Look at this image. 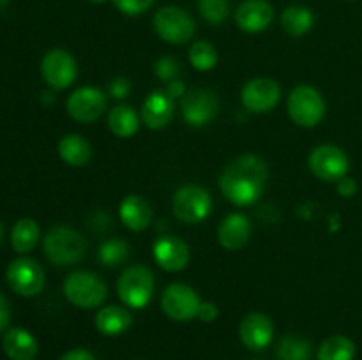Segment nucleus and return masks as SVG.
Here are the masks:
<instances>
[{
    "mask_svg": "<svg viewBox=\"0 0 362 360\" xmlns=\"http://www.w3.org/2000/svg\"><path fill=\"white\" fill-rule=\"evenodd\" d=\"M267 162L255 154H244L233 159L219 176V189L226 200L237 207L257 203L267 186Z\"/></svg>",
    "mask_w": 362,
    "mask_h": 360,
    "instance_id": "1",
    "label": "nucleus"
},
{
    "mask_svg": "<svg viewBox=\"0 0 362 360\" xmlns=\"http://www.w3.org/2000/svg\"><path fill=\"white\" fill-rule=\"evenodd\" d=\"M42 249L53 265L67 267V265L78 263L85 256L87 242L76 229L67 228V226H55L46 233L42 240Z\"/></svg>",
    "mask_w": 362,
    "mask_h": 360,
    "instance_id": "2",
    "label": "nucleus"
},
{
    "mask_svg": "<svg viewBox=\"0 0 362 360\" xmlns=\"http://www.w3.org/2000/svg\"><path fill=\"white\" fill-rule=\"evenodd\" d=\"M64 295L73 306L92 309L105 302L108 296V286L94 272L76 270L64 281Z\"/></svg>",
    "mask_w": 362,
    "mask_h": 360,
    "instance_id": "3",
    "label": "nucleus"
},
{
    "mask_svg": "<svg viewBox=\"0 0 362 360\" xmlns=\"http://www.w3.org/2000/svg\"><path fill=\"white\" fill-rule=\"evenodd\" d=\"M117 293L127 307L144 309L154 295V274L144 265H134L120 274Z\"/></svg>",
    "mask_w": 362,
    "mask_h": 360,
    "instance_id": "4",
    "label": "nucleus"
},
{
    "mask_svg": "<svg viewBox=\"0 0 362 360\" xmlns=\"http://www.w3.org/2000/svg\"><path fill=\"white\" fill-rule=\"evenodd\" d=\"M288 115L300 127L318 126L325 116L324 95L310 85L296 87L288 95Z\"/></svg>",
    "mask_w": 362,
    "mask_h": 360,
    "instance_id": "5",
    "label": "nucleus"
},
{
    "mask_svg": "<svg viewBox=\"0 0 362 360\" xmlns=\"http://www.w3.org/2000/svg\"><path fill=\"white\" fill-rule=\"evenodd\" d=\"M173 214L186 224H198L205 221L212 210V198L202 186H184L175 191L172 200Z\"/></svg>",
    "mask_w": 362,
    "mask_h": 360,
    "instance_id": "6",
    "label": "nucleus"
},
{
    "mask_svg": "<svg viewBox=\"0 0 362 360\" xmlns=\"http://www.w3.org/2000/svg\"><path fill=\"white\" fill-rule=\"evenodd\" d=\"M154 30L159 37L170 44H184L191 41L197 32L193 16L175 6L163 7L154 16Z\"/></svg>",
    "mask_w": 362,
    "mask_h": 360,
    "instance_id": "7",
    "label": "nucleus"
},
{
    "mask_svg": "<svg viewBox=\"0 0 362 360\" xmlns=\"http://www.w3.org/2000/svg\"><path fill=\"white\" fill-rule=\"evenodd\" d=\"M310 169L317 179L324 182H339L345 179L350 169L349 157L345 152L334 145H320L313 148L308 159Z\"/></svg>",
    "mask_w": 362,
    "mask_h": 360,
    "instance_id": "8",
    "label": "nucleus"
},
{
    "mask_svg": "<svg viewBox=\"0 0 362 360\" xmlns=\"http://www.w3.org/2000/svg\"><path fill=\"white\" fill-rule=\"evenodd\" d=\"M6 279L9 288L21 296H35L45 288V272L30 258H18L7 267Z\"/></svg>",
    "mask_w": 362,
    "mask_h": 360,
    "instance_id": "9",
    "label": "nucleus"
},
{
    "mask_svg": "<svg viewBox=\"0 0 362 360\" xmlns=\"http://www.w3.org/2000/svg\"><path fill=\"white\" fill-rule=\"evenodd\" d=\"M219 99L207 88H191L182 97V116L187 126L205 127L218 116Z\"/></svg>",
    "mask_w": 362,
    "mask_h": 360,
    "instance_id": "10",
    "label": "nucleus"
},
{
    "mask_svg": "<svg viewBox=\"0 0 362 360\" xmlns=\"http://www.w3.org/2000/svg\"><path fill=\"white\" fill-rule=\"evenodd\" d=\"M200 296L191 286L173 282L165 289L161 296V307L173 321H189L197 318L200 307Z\"/></svg>",
    "mask_w": 362,
    "mask_h": 360,
    "instance_id": "11",
    "label": "nucleus"
},
{
    "mask_svg": "<svg viewBox=\"0 0 362 360\" xmlns=\"http://www.w3.org/2000/svg\"><path fill=\"white\" fill-rule=\"evenodd\" d=\"M41 74L49 87L55 90H64L76 80V60L66 49H49L41 62Z\"/></svg>",
    "mask_w": 362,
    "mask_h": 360,
    "instance_id": "12",
    "label": "nucleus"
},
{
    "mask_svg": "<svg viewBox=\"0 0 362 360\" xmlns=\"http://www.w3.org/2000/svg\"><path fill=\"white\" fill-rule=\"evenodd\" d=\"M240 99L247 112H272L281 99V87L278 81L271 80V78H255L244 85Z\"/></svg>",
    "mask_w": 362,
    "mask_h": 360,
    "instance_id": "13",
    "label": "nucleus"
},
{
    "mask_svg": "<svg viewBox=\"0 0 362 360\" xmlns=\"http://www.w3.org/2000/svg\"><path fill=\"white\" fill-rule=\"evenodd\" d=\"M67 113L81 124L98 120L106 109V95L95 87H81L67 99Z\"/></svg>",
    "mask_w": 362,
    "mask_h": 360,
    "instance_id": "14",
    "label": "nucleus"
},
{
    "mask_svg": "<svg viewBox=\"0 0 362 360\" xmlns=\"http://www.w3.org/2000/svg\"><path fill=\"white\" fill-rule=\"evenodd\" d=\"M239 337L246 348L253 352H262L267 348L274 337V327L271 318L262 313H251L240 321Z\"/></svg>",
    "mask_w": 362,
    "mask_h": 360,
    "instance_id": "15",
    "label": "nucleus"
},
{
    "mask_svg": "<svg viewBox=\"0 0 362 360\" xmlns=\"http://www.w3.org/2000/svg\"><path fill=\"white\" fill-rule=\"evenodd\" d=\"M154 260L163 270L179 272L189 263V247L186 242L172 235L161 236L152 247Z\"/></svg>",
    "mask_w": 362,
    "mask_h": 360,
    "instance_id": "16",
    "label": "nucleus"
},
{
    "mask_svg": "<svg viewBox=\"0 0 362 360\" xmlns=\"http://www.w3.org/2000/svg\"><path fill=\"white\" fill-rule=\"evenodd\" d=\"M173 112V99L166 94V90H154L147 95L141 106V122L148 129L159 131L172 122Z\"/></svg>",
    "mask_w": 362,
    "mask_h": 360,
    "instance_id": "17",
    "label": "nucleus"
},
{
    "mask_svg": "<svg viewBox=\"0 0 362 360\" xmlns=\"http://www.w3.org/2000/svg\"><path fill=\"white\" fill-rule=\"evenodd\" d=\"M274 20V9L267 0H246L235 11V21L239 28L250 34L265 30Z\"/></svg>",
    "mask_w": 362,
    "mask_h": 360,
    "instance_id": "18",
    "label": "nucleus"
},
{
    "mask_svg": "<svg viewBox=\"0 0 362 360\" xmlns=\"http://www.w3.org/2000/svg\"><path fill=\"white\" fill-rule=\"evenodd\" d=\"M251 236V222L244 214H230L219 224L218 240L225 249L237 251L247 244Z\"/></svg>",
    "mask_w": 362,
    "mask_h": 360,
    "instance_id": "19",
    "label": "nucleus"
},
{
    "mask_svg": "<svg viewBox=\"0 0 362 360\" xmlns=\"http://www.w3.org/2000/svg\"><path fill=\"white\" fill-rule=\"evenodd\" d=\"M120 221L131 232H141L148 228L152 222V208L145 198L140 194H129L122 200L119 208Z\"/></svg>",
    "mask_w": 362,
    "mask_h": 360,
    "instance_id": "20",
    "label": "nucleus"
},
{
    "mask_svg": "<svg viewBox=\"0 0 362 360\" xmlns=\"http://www.w3.org/2000/svg\"><path fill=\"white\" fill-rule=\"evenodd\" d=\"M6 355L11 360H34L39 353V344L34 335L25 328H11L2 339Z\"/></svg>",
    "mask_w": 362,
    "mask_h": 360,
    "instance_id": "21",
    "label": "nucleus"
},
{
    "mask_svg": "<svg viewBox=\"0 0 362 360\" xmlns=\"http://www.w3.org/2000/svg\"><path fill=\"white\" fill-rule=\"evenodd\" d=\"M95 328L101 332L103 335H120L131 327L133 323V316L126 307L120 306H106L95 314Z\"/></svg>",
    "mask_w": 362,
    "mask_h": 360,
    "instance_id": "22",
    "label": "nucleus"
},
{
    "mask_svg": "<svg viewBox=\"0 0 362 360\" xmlns=\"http://www.w3.org/2000/svg\"><path fill=\"white\" fill-rule=\"evenodd\" d=\"M59 155L66 164L80 168L90 161L92 147L80 134H66L59 141Z\"/></svg>",
    "mask_w": 362,
    "mask_h": 360,
    "instance_id": "23",
    "label": "nucleus"
},
{
    "mask_svg": "<svg viewBox=\"0 0 362 360\" xmlns=\"http://www.w3.org/2000/svg\"><path fill=\"white\" fill-rule=\"evenodd\" d=\"M108 127L115 136L131 138L136 134L138 127H140V116L131 106L119 104L110 112Z\"/></svg>",
    "mask_w": 362,
    "mask_h": 360,
    "instance_id": "24",
    "label": "nucleus"
},
{
    "mask_svg": "<svg viewBox=\"0 0 362 360\" xmlns=\"http://www.w3.org/2000/svg\"><path fill=\"white\" fill-rule=\"evenodd\" d=\"M313 13L304 6H290L281 14V27L285 28L286 34L293 35V37H300V35L308 34L313 28Z\"/></svg>",
    "mask_w": 362,
    "mask_h": 360,
    "instance_id": "25",
    "label": "nucleus"
},
{
    "mask_svg": "<svg viewBox=\"0 0 362 360\" xmlns=\"http://www.w3.org/2000/svg\"><path fill=\"white\" fill-rule=\"evenodd\" d=\"M41 236V229H39L37 222L30 217H23L14 224L13 232H11V244L16 253L25 254L30 253L39 242Z\"/></svg>",
    "mask_w": 362,
    "mask_h": 360,
    "instance_id": "26",
    "label": "nucleus"
},
{
    "mask_svg": "<svg viewBox=\"0 0 362 360\" xmlns=\"http://www.w3.org/2000/svg\"><path fill=\"white\" fill-rule=\"evenodd\" d=\"M356 344L345 335H332L322 342L318 360H354Z\"/></svg>",
    "mask_w": 362,
    "mask_h": 360,
    "instance_id": "27",
    "label": "nucleus"
},
{
    "mask_svg": "<svg viewBox=\"0 0 362 360\" xmlns=\"http://www.w3.org/2000/svg\"><path fill=\"white\" fill-rule=\"evenodd\" d=\"M279 360H310L311 344L299 335H285L278 346Z\"/></svg>",
    "mask_w": 362,
    "mask_h": 360,
    "instance_id": "28",
    "label": "nucleus"
},
{
    "mask_svg": "<svg viewBox=\"0 0 362 360\" xmlns=\"http://www.w3.org/2000/svg\"><path fill=\"white\" fill-rule=\"evenodd\" d=\"M189 62L197 71H211L218 64V52L207 41H197L189 49Z\"/></svg>",
    "mask_w": 362,
    "mask_h": 360,
    "instance_id": "29",
    "label": "nucleus"
},
{
    "mask_svg": "<svg viewBox=\"0 0 362 360\" xmlns=\"http://www.w3.org/2000/svg\"><path fill=\"white\" fill-rule=\"evenodd\" d=\"M129 256V246L124 240L113 239L99 247V260L106 267H117Z\"/></svg>",
    "mask_w": 362,
    "mask_h": 360,
    "instance_id": "30",
    "label": "nucleus"
},
{
    "mask_svg": "<svg viewBox=\"0 0 362 360\" xmlns=\"http://www.w3.org/2000/svg\"><path fill=\"white\" fill-rule=\"evenodd\" d=\"M202 18L212 25H219L228 18L230 0H198Z\"/></svg>",
    "mask_w": 362,
    "mask_h": 360,
    "instance_id": "31",
    "label": "nucleus"
},
{
    "mask_svg": "<svg viewBox=\"0 0 362 360\" xmlns=\"http://www.w3.org/2000/svg\"><path fill=\"white\" fill-rule=\"evenodd\" d=\"M154 71H156V76H158L159 80L168 81L170 83V81L177 80V74H179L180 66L173 56H163V59H159L158 62H156Z\"/></svg>",
    "mask_w": 362,
    "mask_h": 360,
    "instance_id": "32",
    "label": "nucleus"
},
{
    "mask_svg": "<svg viewBox=\"0 0 362 360\" xmlns=\"http://www.w3.org/2000/svg\"><path fill=\"white\" fill-rule=\"evenodd\" d=\"M156 0H113L117 9L127 16H138L152 7Z\"/></svg>",
    "mask_w": 362,
    "mask_h": 360,
    "instance_id": "33",
    "label": "nucleus"
},
{
    "mask_svg": "<svg viewBox=\"0 0 362 360\" xmlns=\"http://www.w3.org/2000/svg\"><path fill=\"white\" fill-rule=\"evenodd\" d=\"M110 94L115 99H124L131 94V81L127 78H115L110 83Z\"/></svg>",
    "mask_w": 362,
    "mask_h": 360,
    "instance_id": "34",
    "label": "nucleus"
},
{
    "mask_svg": "<svg viewBox=\"0 0 362 360\" xmlns=\"http://www.w3.org/2000/svg\"><path fill=\"white\" fill-rule=\"evenodd\" d=\"M218 307H216L214 302H200L197 318L200 321H204V323H212L218 318Z\"/></svg>",
    "mask_w": 362,
    "mask_h": 360,
    "instance_id": "35",
    "label": "nucleus"
},
{
    "mask_svg": "<svg viewBox=\"0 0 362 360\" xmlns=\"http://www.w3.org/2000/svg\"><path fill=\"white\" fill-rule=\"evenodd\" d=\"M60 360H95V356L92 355L88 349L74 348V349H69L67 353H64V355L60 356Z\"/></svg>",
    "mask_w": 362,
    "mask_h": 360,
    "instance_id": "36",
    "label": "nucleus"
},
{
    "mask_svg": "<svg viewBox=\"0 0 362 360\" xmlns=\"http://www.w3.org/2000/svg\"><path fill=\"white\" fill-rule=\"evenodd\" d=\"M9 320H11L9 302H7L6 296L0 293V332L6 330V327L9 325Z\"/></svg>",
    "mask_w": 362,
    "mask_h": 360,
    "instance_id": "37",
    "label": "nucleus"
},
{
    "mask_svg": "<svg viewBox=\"0 0 362 360\" xmlns=\"http://www.w3.org/2000/svg\"><path fill=\"white\" fill-rule=\"evenodd\" d=\"M338 191H339V194H341V196H345V198L354 196V194H356V191H357L356 180L345 176V179H341L338 182Z\"/></svg>",
    "mask_w": 362,
    "mask_h": 360,
    "instance_id": "38",
    "label": "nucleus"
},
{
    "mask_svg": "<svg viewBox=\"0 0 362 360\" xmlns=\"http://www.w3.org/2000/svg\"><path fill=\"white\" fill-rule=\"evenodd\" d=\"M166 94H168L172 99L184 97V94H186V87H184V83L180 80H173L170 81L168 87H166Z\"/></svg>",
    "mask_w": 362,
    "mask_h": 360,
    "instance_id": "39",
    "label": "nucleus"
},
{
    "mask_svg": "<svg viewBox=\"0 0 362 360\" xmlns=\"http://www.w3.org/2000/svg\"><path fill=\"white\" fill-rule=\"evenodd\" d=\"M9 2H11V0H0V11H2L4 7L9 6Z\"/></svg>",
    "mask_w": 362,
    "mask_h": 360,
    "instance_id": "40",
    "label": "nucleus"
},
{
    "mask_svg": "<svg viewBox=\"0 0 362 360\" xmlns=\"http://www.w3.org/2000/svg\"><path fill=\"white\" fill-rule=\"evenodd\" d=\"M2 240H4V228L2 224H0V244H2Z\"/></svg>",
    "mask_w": 362,
    "mask_h": 360,
    "instance_id": "41",
    "label": "nucleus"
},
{
    "mask_svg": "<svg viewBox=\"0 0 362 360\" xmlns=\"http://www.w3.org/2000/svg\"><path fill=\"white\" fill-rule=\"evenodd\" d=\"M88 2H92V4H103V2H106V0H88Z\"/></svg>",
    "mask_w": 362,
    "mask_h": 360,
    "instance_id": "42",
    "label": "nucleus"
}]
</instances>
